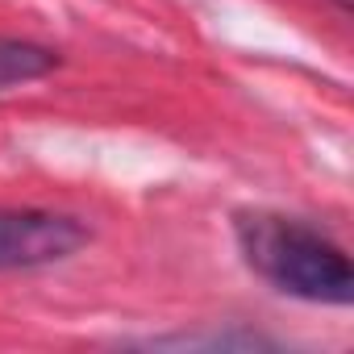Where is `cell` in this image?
<instances>
[{"mask_svg":"<svg viewBox=\"0 0 354 354\" xmlns=\"http://www.w3.org/2000/svg\"><path fill=\"white\" fill-rule=\"evenodd\" d=\"M234 234L242 259L275 292L308 304H350L354 271L346 250L317 225L283 213H238Z\"/></svg>","mask_w":354,"mask_h":354,"instance_id":"cell-1","label":"cell"},{"mask_svg":"<svg viewBox=\"0 0 354 354\" xmlns=\"http://www.w3.org/2000/svg\"><path fill=\"white\" fill-rule=\"evenodd\" d=\"M92 230L80 217L50 209H0V271H38L67 263L88 246Z\"/></svg>","mask_w":354,"mask_h":354,"instance_id":"cell-2","label":"cell"},{"mask_svg":"<svg viewBox=\"0 0 354 354\" xmlns=\"http://www.w3.org/2000/svg\"><path fill=\"white\" fill-rule=\"evenodd\" d=\"M59 63H63L59 50H50V46H42V42H30V38H0V92H5V88H17V84L46 80Z\"/></svg>","mask_w":354,"mask_h":354,"instance_id":"cell-3","label":"cell"}]
</instances>
